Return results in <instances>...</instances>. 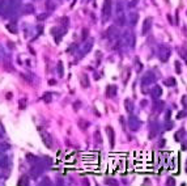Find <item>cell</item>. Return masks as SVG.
Instances as JSON below:
<instances>
[{
    "label": "cell",
    "instance_id": "16",
    "mask_svg": "<svg viewBox=\"0 0 187 186\" xmlns=\"http://www.w3.org/2000/svg\"><path fill=\"white\" fill-rule=\"evenodd\" d=\"M178 53H179V55L185 59V62H187V49L186 47H179V49H178Z\"/></svg>",
    "mask_w": 187,
    "mask_h": 186
},
{
    "label": "cell",
    "instance_id": "30",
    "mask_svg": "<svg viewBox=\"0 0 187 186\" xmlns=\"http://www.w3.org/2000/svg\"><path fill=\"white\" fill-rule=\"evenodd\" d=\"M25 102H26V100H21V101H20V109H24V108H25Z\"/></svg>",
    "mask_w": 187,
    "mask_h": 186
},
{
    "label": "cell",
    "instance_id": "14",
    "mask_svg": "<svg viewBox=\"0 0 187 186\" xmlns=\"http://www.w3.org/2000/svg\"><path fill=\"white\" fill-rule=\"evenodd\" d=\"M115 33H118V32H116V28H115V26H110V28L107 29V32H106V37L111 38L115 36Z\"/></svg>",
    "mask_w": 187,
    "mask_h": 186
},
{
    "label": "cell",
    "instance_id": "13",
    "mask_svg": "<svg viewBox=\"0 0 187 186\" xmlns=\"http://www.w3.org/2000/svg\"><path fill=\"white\" fill-rule=\"evenodd\" d=\"M80 80H81V85H82L84 88H88V87H89V79H88L86 75H81Z\"/></svg>",
    "mask_w": 187,
    "mask_h": 186
},
{
    "label": "cell",
    "instance_id": "18",
    "mask_svg": "<svg viewBox=\"0 0 187 186\" xmlns=\"http://www.w3.org/2000/svg\"><path fill=\"white\" fill-rule=\"evenodd\" d=\"M92 47H93V41H89V42L86 43V46H84V50H82V53H84V54L89 53Z\"/></svg>",
    "mask_w": 187,
    "mask_h": 186
},
{
    "label": "cell",
    "instance_id": "33",
    "mask_svg": "<svg viewBox=\"0 0 187 186\" xmlns=\"http://www.w3.org/2000/svg\"><path fill=\"white\" fill-rule=\"evenodd\" d=\"M182 149H183V151L187 149V142H183V143H182Z\"/></svg>",
    "mask_w": 187,
    "mask_h": 186
},
{
    "label": "cell",
    "instance_id": "36",
    "mask_svg": "<svg viewBox=\"0 0 187 186\" xmlns=\"http://www.w3.org/2000/svg\"><path fill=\"white\" fill-rule=\"evenodd\" d=\"M48 84H51V85H52V84H55V80H50V81H48Z\"/></svg>",
    "mask_w": 187,
    "mask_h": 186
},
{
    "label": "cell",
    "instance_id": "10",
    "mask_svg": "<svg viewBox=\"0 0 187 186\" xmlns=\"http://www.w3.org/2000/svg\"><path fill=\"white\" fill-rule=\"evenodd\" d=\"M162 110H164V102L156 100V102L153 104V112L160 113V112H162Z\"/></svg>",
    "mask_w": 187,
    "mask_h": 186
},
{
    "label": "cell",
    "instance_id": "27",
    "mask_svg": "<svg viewBox=\"0 0 187 186\" xmlns=\"http://www.w3.org/2000/svg\"><path fill=\"white\" fill-rule=\"evenodd\" d=\"M75 161V157L73 156H71V157H67V159H64V163H73Z\"/></svg>",
    "mask_w": 187,
    "mask_h": 186
},
{
    "label": "cell",
    "instance_id": "35",
    "mask_svg": "<svg viewBox=\"0 0 187 186\" xmlns=\"http://www.w3.org/2000/svg\"><path fill=\"white\" fill-rule=\"evenodd\" d=\"M82 33H84V34H82V38H85L86 36H88V30H86V29H84V32H82Z\"/></svg>",
    "mask_w": 187,
    "mask_h": 186
},
{
    "label": "cell",
    "instance_id": "34",
    "mask_svg": "<svg viewBox=\"0 0 187 186\" xmlns=\"http://www.w3.org/2000/svg\"><path fill=\"white\" fill-rule=\"evenodd\" d=\"M170 115H171V112H170V110H168V112H166V119H169V118H170Z\"/></svg>",
    "mask_w": 187,
    "mask_h": 186
},
{
    "label": "cell",
    "instance_id": "15",
    "mask_svg": "<svg viewBox=\"0 0 187 186\" xmlns=\"http://www.w3.org/2000/svg\"><path fill=\"white\" fill-rule=\"evenodd\" d=\"M124 105H126V110L128 113H131L134 110V104H132L131 100H126V101H124Z\"/></svg>",
    "mask_w": 187,
    "mask_h": 186
},
{
    "label": "cell",
    "instance_id": "11",
    "mask_svg": "<svg viewBox=\"0 0 187 186\" xmlns=\"http://www.w3.org/2000/svg\"><path fill=\"white\" fill-rule=\"evenodd\" d=\"M128 18H130V24H131V25H135V24L137 22V20H139V15H137L136 12H131V13L128 15Z\"/></svg>",
    "mask_w": 187,
    "mask_h": 186
},
{
    "label": "cell",
    "instance_id": "1",
    "mask_svg": "<svg viewBox=\"0 0 187 186\" xmlns=\"http://www.w3.org/2000/svg\"><path fill=\"white\" fill-rule=\"evenodd\" d=\"M170 55H171L170 47L168 45H165V43L160 45V47H158V58H160V60L161 62H168Z\"/></svg>",
    "mask_w": 187,
    "mask_h": 186
},
{
    "label": "cell",
    "instance_id": "19",
    "mask_svg": "<svg viewBox=\"0 0 187 186\" xmlns=\"http://www.w3.org/2000/svg\"><path fill=\"white\" fill-rule=\"evenodd\" d=\"M166 84H168V87H175V85H177V81H175L174 77H169V79L166 80Z\"/></svg>",
    "mask_w": 187,
    "mask_h": 186
},
{
    "label": "cell",
    "instance_id": "31",
    "mask_svg": "<svg viewBox=\"0 0 187 186\" xmlns=\"http://www.w3.org/2000/svg\"><path fill=\"white\" fill-rule=\"evenodd\" d=\"M171 128H173V123H171V122L166 123V130H171Z\"/></svg>",
    "mask_w": 187,
    "mask_h": 186
},
{
    "label": "cell",
    "instance_id": "37",
    "mask_svg": "<svg viewBox=\"0 0 187 186\" xmlns=\"http://www.w3.org/2000/svg\"><path fill=\"white\" fill-rule=\"evenodd\" d=\"M0 164H1V156H0Z\"/></svg>",
    "mask_w": 187,
    "mask_h": 186
},
{
    "label": "cell",
    "instance_id": "24",
    "mask_svg": "<svg viewBox=\"0 0 187 186\" xmlns=\"http://www.w3.org/2000/svg\"><path fill=\"white\" fill-rule=\"evenodd\" d=\"M174 64H175V71H177L178 74H181V63H179V62L177 60V62H175Z\"/></svg>",
    "mask_w": 187,
    "mask_h": 186
},
{
    "label": "cell",
    "instance_id": "12",
    "mask_svg": "<svg viewBox=\"0 0 187 186\" xmlns=\"http://www.w3.org/2000/svg\"><path fill=\"white\" fill-rule=\"evenodd\" d=\"M183 136H185V128H181L179 131H177V132H175L174 139H175L177 142H182V140H183Z\"/></svg>",
    "mask_w": 187,
    "mask_h": 186
},
{
    "label": "cell",
    "instance_id": "9",
    "mask_svg": "<svg viewBox=\"0 0 187 186\" xmlns=\"http://www.w3.org/2000/svg\"><path fill=\"white\" fill-rule=\"evenodd\" d=\"M116 92H118V89H116L115 85H109V87L106 88V96H107V97H114V96L116 94Z\"/></svg>",
    "mask_w": 187,
    "mask_h": 186
},
{
    "label": "cell",
    "instance_id": "28",
    "mask_svg": "<svg viewBox=\"0 0 187 186\" xmlns=\"http://www.w3.org/2000/svg\"><path fill=\"white\" fill-rule=\"evenodd\" d=\"M8 29H9L11 32H13V33H17V29H16V26H12V25H8Z\"/></svg>",
    "mask_w": 187,
    "mask_h": 186
},
{
    "label": "cell",
    "instance_id": "25",
    "mask_svg": "<svg viewBox=\"0 0 187 186\" xmlns=\"http://www.w3.org/2000/svg\"><path fill=\"white\" fill-rule=\"evenodd\" d=\"M43 100H45V102H50V101H51V94H50V93H46L45 97H43Z\"/></svg>",
    "mask_w": 187,
    "mask_h": 186
},
{
    "label": "cell",
    "instance_id": "8",
    "mask_svg": "<svg viewBox=\"0 0 187 186\" xmlns=\"http://www.w3.org/2000/svg\"><path fill=\"white\" fill-rule=\"evenodd\" d=\"M150 26H152V18H145L143 22V34H147L149 32Z\"/></svg>",
    "mask_w": 187,
    "mask_h": 186
},
{
    "label": "cell",
    "instance_id": "26",
    "mask_svg": "<svg viewBox=\"0 0 187 186\" xmlns=\"http://www.w3.org/2000/svg\"><path fill=\"white\" fill-rule=\"evenodd\" d=\"M94 136L97 138V142H98V143H102V139H101V135H100V131H96V132H94Z\"/></svg>",
    "mask_w": 187,
    "mask_h": 186
},
{
    "label": "cell",
    "instance_id": "3",
    "mask_svg": "<svg viewBox=\"0 0 187 186\" xmlns=\"http://www.w3.org/2000/svg\"><path fill=\"white\" fill-rule=\"evenodd\" d=\"M140 121L137 119V117H135V115H131L130 118H128V126H130V128L132 130V131H136V130H139V127H140Z\"/></svg>",
    "mask_w": 187,
    "mask_h": 186
},
{
    "label": "cell",
    "instance_id": "29",
    "mask_svg": "<svg viewBox=\"0 0 187 186\" xmlns=\"http://www.w3.org/2000/svg\"><path fill=\"white\" fill-rule=\"evenodd\" d=\"M141 68H143L141 63H140V62H137V63H136V71H139V72H140V71H141Z\"/></svg>",
    "mask_w": 187,
    "mask_h": 186
},
{
    "label": "cell",
    "instance_id": "6",
    "mask_svg": "<svg viewBox=\"0 0 187 186\" xmlns=\"http://www.w3.org/2000/svg\"><path fill=\"white\" fill-rule=\"evenodd\" d=\"M42 140H43V143H45V146L47 147V148H52V138H51V135H48V134H43L42 135Z\"/></svg>",
    "mask_w": 187,
    "mask_h": 186
},
{
    "label": "cell",
    "instance_id": "32",
    "mask_svg": "<svg viewBox=\"0 0 187 186\" xmlns=\"http://www.w3.org/2000/svg\"><path fill=\"white\" fill-rule=\"evenodd\" d=\"M164 146H165V140H164V139H161V140H160V143H158V147L161 148V147H164Z\"/></svg>",
    "mask_w": 187,
    "mask_h": 186
},
{
    "label": "cell",
    "instance_id": "4",
    "mask_svg": "<svg viewBox=\"0 0 187 186\" xmlns=\"http://www.w3.org/2000/svg\"><path fill=\"white\" fill-rule=\"evenodd\" d=\"M156 81V75L152 74V72H148V74L145 75L144 77H143V80H141V84L145 87V85H150V84H153Z\"/></svg>",
    "mask_w": 187,
    "mask_h": 186
},
{
    "label": "cell",
    "instance_id": "7",
    "mask_svg": "<svg viewBox=\"0 0 187 186\" xmlns=\"http://www.w3.org/2000/svg\"><path fill=\"white\" fill-rule=\"evenodd\" d=\"M106 134H107V136H109V142H110V146H111V148H112V147H114V138H115V134H114L112 127H110V126L106 127Z\"/></svg>",
    "mask_w": 187,
    "mask_h": 186
},
{
    "label": "cell",
    "instance_id": "21",
    "mask_svg": "<svg viewBox=\"0 0 187 186\" xmlns=\"http://www.w3.org/2000/svg\"><path fill=\"white\" fill-rule=\"evenodd\" d=\"M186 115H187L186 110H181V112H178V114H177V119H182V118H185Z\"/></svg>",
    "mask_w": 187,
    "mask_h": 186
},
{
    "label": "cell",
    "instance_id": "22",
    "mask_svg": "<svg viewBox=\"0 0 187 186\" xmlns=\"http://www.w3.org/2000/svg\"><path fill=\"white\" fill-rule=\"evenodd\" d=\"M105 184H107V185H116V180H114V178H106Z\"/></svg>",
    "mask_w": 187,
    "mask_h": 186
},
{
    "label": "cell",
    "instance_id": "5",
    "mask_svg": "<svg viewBox=\"0 0 187 186\" xmlns=\"http://www.w3.org/2000/svg\"><path fill=\"white\" fill-rule=\"evenodd\" d=\"M150 94H152V97H153L154 100L160 98L161 94H162V88H161L160 85H154L153 89H152V92H150Z\"/></svg>",
    "mask_w": 187,
    "mask_h": 186
},
{
    "label": "cell",
    "instance_id": "23",
    "mask_svg": "<svg viewBox=\"0 0 187 186\" xmlns=\"http://www.w3.org/2000/svg\"><path fill=\"white\" fill-rule=\"evenodd\" d=\"M166 185H170V186H174L175 185V181H174V178H168V181H166Z\"/></svg>",
    "mask_w": 187,
    "mask_h": 186
},
{
    "label": "cell",
    "instance_id": "2",
    "mask_svg": "<svg viewBox=\"0 0 187 186\" xmlns=\"http://www.w3.org/2000/svg\"><path fill=\"white\" fill-rule=\"evenodd\" d=\"M110 15H111V0H105L104 8H102V18H104V21L109 20Z\"/></svg>",
    "mask_w": 187,
    "mask_h": 186
},
{
    "label": "cell",
    "instance_id": "17",
    "mask_svg": "<svg viewBox=\"0 0 187 186\" xmlns=\"http://www.w3.org/2000/svg\"><path fill=\"white\" fill-rule=\"evenodd\" d=\"M88 126H89V122H88V121H84V119H80V121H78V127H80V128L86 130Z\"/></svg>",
    "mask_w": 187,
    "mask_h": 186
},
{
    "label": "cell",
    "instance_id": "20",
    "mask_svg": "<svg viewBox=\"0 0 187 186\" xmlns=\"http://www.w3.org/2000/svg\"><path fill=\"white\" fill-rule=\"evenodd\" d=\"M58 72H59V76H60V77L64 76V70H63V63H62V62L58 63Z\"/></svg>",
    "mask_w": 187,
    "mask_h": 186
}]
</instances>
